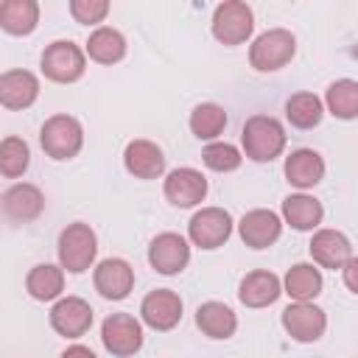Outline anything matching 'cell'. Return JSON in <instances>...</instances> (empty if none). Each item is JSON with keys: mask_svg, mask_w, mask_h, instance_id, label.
<instances>
[{"mask_svg": "<svg viewBox=\"0 0 358 358\" xmlns=\"http://www.w3.org/2000/svg\"><path fill=\"white\" fill-rule=\"evenodd\" d=\"M324 218V207L310 193H291L282 199V224H288L296 232H313L319 229Z\"/></svg>", "mask_w": 358, "mask_h": 358, "instance_id": "22", "label": "cell"}, {"mask_svg": "<svg viewBox=\"0 0 358 358\" xmlns=\"http://www.w3.org/2000/svg\"><path fill=\"white\" fill-rule=\"evenodd\" d=\"M39 67H42L45 78H50L56 84H73L87 70V53L70 39H56L42 50Z\"/></svg>", "mask_w": 358, "mask_h": 358, "instance_id": "5", "label": "cell"}, {"mask_svg": "<svg viewBox=\"0 0 358 358\" xmlns=\"http://www.w3.org/2000/svg\"><path fill=\"white\" fill-rule=\"evenodd\" d=\"M59 358H98L90 347H84V344H70Z\"/></svg>", "mask_w": 358, "mask_h": 358, "instance_id": "35", "label": "cell"}, {"mask_svg": "<svg viewBox=\"0 0 358 358\" xmlns=\"http://www.w3.org/2000/svg\"><path fill=\"white\" fill-rule=\"evenodd\" d=\"M39 98V78L31 70H6L0 76V103L6 109H28Z\"/></svg>", "mask_w": 358, "mask_h": 358, "instance_id": "21", "label": "cell"}, {"mask_svg": "<svg viewBox=\"0 0 358 358\" xmlns=\"http://www.w3.org/2000/svg\"><path fill=\"white\" fill-rule=\"evenodd\" d=\"M70 14L81 25H98L106 20L109 3L106 0H70Z\"/></svg>", "mask_w": 358, "mask_h": 358, "instance_id": "33", "label": "cell"}, {"mask_svg": "<svg viewBox=\"0 0 358 358\" xmlns=\"http://www.w3.org/2000/svg\"><path fill=\"white\" fill-rule=\"evenodd\" d=\"M241 148L243 157L252 162H271L285 148V129L271 115H252L241 129Z\"/></svg>", "mask_w": 358, "mask_h": 358, "instance_id": "1", "label": "cell"}, {"mask_svg": "<svg viewBox=\"0 0 358 358\" xmlns=\"http://www.w3.org/2000/svg\"><path fill=\"white\" fill-rule=\"evenodd\" d=\"M140 319L157 333H168L182 322V296L171 288L148 291L140 302Z\"/></svg>", "mask_w": 358, "mask_h": 358, "instance_id": "11", "label": "cell"}, {"mask_svg": "<svg viewBox=\"0 0 358 358\" xmlns=\"http://www.w3.org/2000/svg\"><path fill=\"white\" fill-rule=\"evenodd\" d=\"M28 165H31L28 143L22 137H14V134L3 137V143H0V173L8 176V179H17L28 171Z\"/></svg>", "mask_w": 358, "mask_h": 358, "instance_id": "31", "label": "cell"}, {"mask_svg": "<svg viewBox=\"0 0 358 358\" xmlns=\"http://www.w3.org/2000/svg\"><path fill=\"white\" fill-rule=\"evenodd\" d=\"M238 235L249 249H268L282 235V215H277L274 210H266V207L249 210L238 221Z\"/></svg>", "mask_w": 358, "mask_h": 358, "instance_id": "14", "label": "cell"}, {"mask_svg": "<svg viewBox=\"0 0 358 358\" xmlns=\"http://www.w3.org/2000/svg\"><path fill=\"white\" fill-rule=\"evenodd\" d=\"M50 327L64 338H81L92 327V305L81 296H62L50 308Z\"/></svg>", "mask_w": 358, "mask_h": 358, "instance_id": "13", "label": "cell"}, {"mask_svg": "<svg viewBox=\"0 0 358 358\" xmlns=\"http://www.w3.org/2000/svg\"><path fill=\"white\" fill-rule=\"evenodd\" d=\"M285 333L299 344H313L327 330V313L313 302H291L280 316Z\"/></svg>", "mask_w": 358, "mask_h": 358, "instance_id": "10", "label": "cell"}, {"mask_svg": "<svg viewBox=\"0 0 358 358\" xmlns=\"http://www.w3.org/2000/svg\"><path fill=\"white\" fill-rule=\"evenodd\" d=\"M39 145L50 159H73L84 145V126L67 112L50 115L39 129Z\"/></svg>", "mask_w": 358, "mask_h": 358, "instance_id": "3", "label": "cell"}, {"mask_svg": "<svg viewBox=\"0 0 358 358\" xmlns=\"http://www.w3.org/2000/svg\"><path fill=\"white\" fill-rule=\"evenodd\" d=\"M148 263L157 274L173 277L190 263V241L179 232H159L148 243Z\"/></svg>", "mask_w": 358, "mask_h": 358, "instance_id": "9", "label": "cell"}, {"mask_svg": "<svg viewBox=\"0 0 358 358\" xmlns=\"http://www.w3.org/2000/svg\"><path fill=\"white\" fill-rule=\"evenodd\" d=\"M162 193L173 207H196L207 196V176L201 171H196V168H187V165L185 168H173L165 176Z\"/></svg>", "mask_w": 358, "mask_h": 358, "instance_id": "15", "label": "cell"}, {"mask_svg": "<svg viewBox=\"0 0 358 358\" xmlns=\"http://www.w3.org/2000/svg\"><path fill=\"white\" fill-rule=\"evenodd\" d=\"M280 294H282V280L268 268H255L243 274V280L238 282V299L246 308H268L280 299Z\"/></svg>", "mask_w": 358, "mask_h": 358, "instance_id": "18", "label": "cell"}, {"mask_svg": "<svg viewBox=\"0 0 358 358\" xmlns=\"http://www.w3.org/2000/svg\"><path fill=\"white\" fill-rule=\"evenodd\" d=\"M39 25L36 0H3L0 3V28L11 36H28Z\"/></svg>", "mask_w": 358, "mask_h": 358, "instance_id": "26", "label": "cell"}, {"mask_svg": "<svg viewBox=\"0 0 358 358\" xmlns=\"http://www.w3.org/2000/svg\"><path fill=\"white\" fill-rule=\"evenodd\" d=\"M282 173L288 179V185H294L299 193H305L308 187H316L324 179V159L313 148H296L285 157Z\"/></svg>", "mask_w": 358, "mask_h": 358, "instance_id": "20", "label": "cell"}, {"mask_svg": "<svg viewBox=\"0 0 358 358\" xmlns=\"http://www.w3.org/2000/svg\"><path fill=\"white\" fill-rule=\"evenodd\" d=\"M101 344L115 358H131L143 347V322L131 313H109L101 324Z\"/></svg>", "mask_w": 358, "mask_h": 358, "instance_id": "7", "label": "cell"}, {"mask_svg": "<svg viewBox=\"0 0 358 358\" xmlns=\"http://www.w3.org/2000/svg\"><path fill=\"white\" fill-rule=\"evenodd\" d=\"M25 291L36 302L62 299V291H64V268L62 266H53V263H36L25 274Z\"/></svg>", "mask_w": 358, "mask_h": 358, "instance_id": "25", "label": "cell"}, {"mask_svg": "<svg viewBox=\"0 0 358 358\" xmlns=\"http://www.w3.org/2000/svg\"><path fill=\"white\" fill-rule=\"evenodd\" d=\"M92 285L103 299H126L134 288V268L123 257H103L92 268Z\"/></svg>", "mask_w": 358, "mask_h": 358, "instance_id": "12", "label": "cell"}, {"mask_svg": "<svg viewBox=\"0 0 358 358\" xmlns=\"http://www.w3.org/2000/svg\"><path fill=\"white\" fill-rule=\"evenodd\" d=\"M341 280H344L347 291H352V294L358 296V255H352V257L347 260V266L341 268Z\"/></svg>", "mask_w": 358, "mask_h": 358, "instance_id": "34", "label": "cell"}, {"mask_svg": "<svg viewBox=\"0 0 358 358\" xmlns=\"http://www.w3.org/2000/svg\"><path fill=\"white\" fill-rule=\"evenodd\" d=\"M324 117V101L313 92H294L285 101V120L294 129H316Z\"/></svg>", "mask_w": 358, "mask_h": 358, "instance_id": "28", "label": "cell"}, {"mask_svg": "<svg viewBox=\"0 0 358 358\" xmlns=\"http://www.w3.org/2000/svg\"><path fill=\"white\" fill-rule=\"evenodd\" d=\"M196 327L207 336V338H215V341H227L235 336L238 330V316L229 305L218 302V299H210V302H201L196 308Z\"/></svg>", "mask_w": 358, "mask_h": 358, "instance_id": "23", "label": "cell"}, {"mask_svg": "<svg viewBox=\"0 0 358 358\" xmlns=\"http://www.w3.org/2000/svg\"><path fill=\"white\" fill-rule=\"evenodd\" d=\"M324 112H330L338 120H355L358 117V81L338 78L324 92Z\"/></svg>", "mask_w": 358, "mask_h": 358, "instance_id": "29", "label": "cell"}, {"mask_svg": "<svg viewBox=\"0 0 358 358\" xmlns=\"http://www.w3.org/2000/svg\"><path fill=\"white\" fill-rule=\"evenodd\" d=\"M308 252L313 257L316 266L322 268H344L347 260L352 257V243L350 238L341 232V229H316L310 243H308Z\"/></svg>", "mask_w": 358, "mask_h": 358, "instance_id": "16", "label": "cell"}, {"mask_svg": "<svg viewBox=\"0 0 358 358\" xmlns=\"http://www.w3.org/2000/svg\"><path fill=\"white\" fill-rule=\"evenodd\" d=\"M187 123H190V131L199 140H215L227 129V112H224V106L210 103V101L207 103H196Z\"/></svg>", "mask_w": 358, "mask_h": 358, "instance_id": "30", "label": "cell"}, {"mask_svg": "<svg viewBox=\"0 0 358 358\" xmlns=\"http://www.w3.org/2000/svg\"><path fill=\"white\" fill-rule=\"evenodd\" d=\"M210 28H213V36L221 42V45H243L252 31H255V14L246 3L241 0H227V3H218L215 11H213V20H210Z\"/></svg>", "mask_w": 358, "mask_h": 358, "instance_id": "6", "label": "cell"}, {"mask_svg": "<svg viewBox=\"0 0 358 358\" xmlns=\"http://www.w3.org/2000/svg\"><path fill=\"white\" fill-rule=\"evenodd\" d=\"M84 53L98 64H117L126 56V36L112 25H98L87 39Z\"/></svg>", "mask_w": 358, "mask_h": 358, "instance_id": "27", "label": "cell"}, {"mask_svg": "<svg viewBox=\"0 0 358 358\" xmlns=\"http://www.w3.org/2000/svg\"><path fill=\"white\" fill-rule=\"evenodd\" d=\"M296 53V36L285 28H268L249 45V64L257 73L282 70Z\"/></svg>", "mask_w": 358, "mask_h": 358, "instance_id": "4", "label": "cell"}, {"mask_svg": "<svg viewBox=\"0 0 358 358\" xmlns=\"http://www.w3.org/2000/svg\"><path fill=\"white\" fill-rule=\"evenodd\" d=\"M56 255H59V266L70 274H84L87 268H92L95 255H98V235L90 224L84 221H73L59 232V243H56Z\"/></svg>", "mask_w": 358, "mask_h": 358, "instance_id": "2", "label": "cell"}, {"mask_svg": "<svg viewBox=\"0 0 358 358\" xmlns=\"http://www.w3.org/2000/svg\"><path fill=\"white\" fill-rule=\"evenodd\" d=\"M201 162L215 171V173H229V171H238L241 162H243V151L232 143H224V140H215V143H207L204 151H201Z\"/></svg>", "mask_w": 358, "mask_h": 358, "instance_id": "32", "label": "cell"}, {"mask_svg": "<svg viewBox=\"0 0 358 358\" xmlns=\"http://www.w3.org/2000/svg\"><path fill=\"white\" fill-rule=\"evenodd\" d=\"M232 215L224 207H201L187 221V241L199 249H218L232 235Z\"/></svg>", "mask_w": 358, "mask_h": 358, "instance_id": "8", "label": "cell"}, {"mask_svg": "<svg viewBox=\"0 0 358 358\" xmlns=\"http://www.w3.org/2000/svg\"><path fill=\"white\" fill-rule=\"evenodd\" d=\"M123 165L134 179H159L165 173V154L151 140H131L123 148Z\"/></svg>", "mask_w": 358, "mask_h": 358, "instance_id": "19", "label": "cell"}, {"mask_svg": "<svg viewBox=\"0 0 358 358\" xmlns=\"http://www.w3.org/2000/svg\"><path fill=\"white\" fill-rule=\"evenodd\" d=\"M322 288L324 280L316 263H294L282 277V294H288L294 302H313Z\"/></svg>", "mask_w": 358, "mask_h": 358, "instance_id": "24", "label": "cell"}, {"mask_svg": "<svg viewBox=\"0 0 358 358\" xmlns=\"http://www.w3.org/2000/svg\"><path fill=\"white\" fill-rule=\"evenodd\" d=\"M42 210H45V196L31 182H17L3 193V213L14 224H31L42 215Z\"/></svg>", "mask_w": 358, "mask_h": 358, "instance_id": "17", "label": "cell"}]
</instances>
